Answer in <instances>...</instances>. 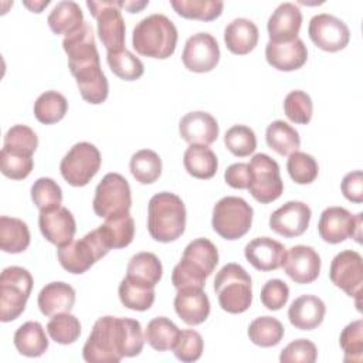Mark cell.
Returning <instances> with one entry per match:
<instances>
[{"instance_id":"1","label":"cell","mask_w":363,"mask_h":363,"mask_svg":"<svg viewBox=\"0 0 363 363\" xmlns=\"http://www.w3.org/2000/svg\"><path fill=\"white\" fill-rule=\"evenodd\" d=\"M145 345L142 326L136 319L102 316L82 347V357L88 363H119L123 357L140 354Z\"/></svg>"},{"instance_id":"2","label":"cell","mask_w":363,"mask_h":363,"mask_svg":"<svg viewBox=\"0 0 363 363\" xmlns=\"http://www.w3.org/2000/svg\"><path fill=\"white\" fill-rule=\"evenodd\" d=\"M218 264L217 247L208 238H196L190 241L179 264L173 268L172 284L176 289L203 288L206 279L213 274Z\"/></svg>"},{"instance_id":"3","label":"cell","mask_w":363,"mask_h":363,"mask_svg":"<svg viewBox=\"0 0 363 363\" xmlns=\"http://www.w3.org/2000/svg\"><path fill=\"white\" fill-rule=\"evenodd\" d=\"M177 28L164 14L155 13L142 18L133 28L132 45L143 57L166 60L177 45Z\"/></svg>"},{"instance_id":"4","label":"cell","mask_w":363,"mask_h":363,"mask_svg":"<svg viewBox=\"0 0 363 363\" xmlns=\"http://www.w3.org/2000/svg\"><path fill=\"white\" fill-rule=\"evenodd\" d=\"M186 230V206L170 191L152 196L147 204V231L159 242H172Z\"/></svg>"},{"instance_id":"5","label":"cell","mask_w":363,"mask_h":363,"mask_svg":"<svg viewBox=\"0 0 363 363\" xmlns=\"http://www.w3.org/2000/svg\"><path fill=\"white\" fill-rule=\"evenodd\" d=\"M214 292L223 311L242 313L252 302L251 277L241 265L228 262L216 274Z\"/></svg>"},{"instance_id":"6","label":"cell","mask_w":363,"mask_h":363,"mask_svg":"<svg viewBox=\"0 0 363 363\" xmlns=\"http://www.w3.org/2000/svg\"><path fill=\"white\" fill-rule=\"evenodd\" d=\"M33 289L31 274L17 265L7 267L0 275V319L1 322L16 320L26 309Z\"/></svg>"},{"instance_id":"7","label":"cell","mask_w":363,"mask_h":363,"mask_svg":"<svg viewBox=\"0 0 363 363\" xmlns=\"http://www.w3.org/2000/svg\"><path fill=\"white\" fill-rule=\"evenodd\" d=\"M254 210L241 197L227 196L213 207V230L224 240H238L245 235L252 224Z\"/></svg>"},{"instance_id":"8","label":"cell","mask_w":363,"mask_h":363,"mask_svg":"<svg viewBox=\"0 0 363 363\" xmlns=\"http://www.w3.org/2000/svg\"><path fill=\"white\" fill-rule=\"evenodd\" d=\"M109 252L98 228L89 231L82 238L58 247L57 257L61 267L71 274L86 272L98 259Z\"/></svg>"},{"instance_id":"9","label":"cell","mask_w":363,"mask_h":363,"mask_svg":"<svg viewBox=\"0 0 363 363\" xmlns=\"http://www.w3.org/2000/svg\"><path fill=\"white\" fill-rule=\"evenodd\" d=\"M132 206L130 186L119 173H106L95 189L94 213L101 218L129 213Z\"/></svg>"},{"instance_id":"10","label":"cell","mask_w":363,"mask_h":363,"mask_svg":"<svg viewBox=\"0 0 363 363\" xmlns=\"http://www.w3.org/2000/svg\"><path fill=\"white\" fill-rule=\"evenodd\" d=\"M101 153L89 142L75 143L60 163V172L64 180L74 186H86L101 167Z\"/></svg>"},{"instance_id":"11","label":"cell","mask_w":363,"mask_h":363,"mask_svg":"<svg viewBox=\"0 0 363 363\" xmlns=\"http://www.w3.org/2000/svg\"><path fill=\"white\" fill-rule=\"evenodd\" d=\"M91 16L96 20V30L99 40L106 51H118L125 48V20L121 13L119 1H86Z\"/></svg>"},{"instance_id":"12","label":"cell","mask_w":363,"mask_h":363,"mask_svg":"<svg viewBox=\"0 0 363 363\" xmlns=\"http://www.w3.org/2000/svg\"><path fill=\"white\" fill-rule=\"evenodd\" d=\"M251 167V183L248 190L251 196L262 204H268L281 197L284 182L279 174L278 163L265 153H257L248 163Z\"/></svg>"},{"instance_id":"13","label":"cell","mask_w":363,"mask_h":363,"mask_svg":"<svg viewBox=\"0 0 363 363\" xmlns=\"http://www.w3.org/2000/svg\"><path fill=\"white\" fill-rule=\"evenodd\" d=\"M362 218L363 213L353 216L345 207H328L319 217L318 233L329 244H339L349 237L354 238L356 242H362Z\"/></svg>"},{"instance_id":"14","label":"cell","mask_w":363,"mask_h":363,"mask_svg":"<svg viewBox=\"0 0 363 363\" xmlns=\"http://www.w3.org/2000/svg\"><path fill=\"white\" fill-rule=\"evenodd\" d=\"M308 34L318 48L328 52L343 50L350 40V30L346 23L328 13H320L311 18Z\"/></svg>"},{"instance_id":"15","label":"cell","mask_w":363,"mask_h":363,"mask_svg":"<svg viewBox=\"0 0 363 363\" xmlns=\"http://www.w3.org/2000/svg\"><path fill=\"white\" fill-rule=\"evenodd\" d=\"M329 278L335 286L359 301L363 284L362 255L353 250H345L336 254L330 262Z\"/></svg>"},{"instance_id":"16","label":"cell","mask_w":363,"mask_h":363,"mask_svg":"<svg viewBox=\"0 0 363 363\" xmlns=\"http://www.w3.org/2000/svg\"><path fill=\"white\" fill-rule=\"evenodd\" d=\"M183 65L191 72H210L220 61V47L210 33H196L187 38L183 52Z\"/></svg>"},{"instance_id":"17","label":"cell","mask_w":363,"mask_h":363,"mask_svg":"<svg viewBox=\"0 0 363 363\" xmlns=\"http://www.w3.org/2000/svg\"><path fill=\"white\" fill-rule=\"evenodd\" d=\"M312 211L302 201H288L269 216V228L285 237L294 238L302 235L309 227Z\"/></svg>"},{"instance_id":"18","label":"cell","mask_w":363,"mask_h":363,"mask_svg":"<svg viewBox=\"0 0 363 363\" xmlns=\"http://www.w3.org/2000/svg\"><path fill=\"white\" fill-rule=\"evenodd\" d=\"M38 227L43 237L57 247L69 244L77 231L72 213L62 206L51 210H41L38 216Z\"/></svg>"},{"instance_id":"19","label":"cell","mask_w":363,"mask_h":363,"mask_svg":"<svg viewBox=\"0 0 363 363\" xmlns=\"http://www.w3.org/2000/svg\"><path fill=\"white\" fill-rule=\"evenodd\" d=\"M320 257L309 245H294L286 251L284 259L285 274L296 284H311L320 272Z\"/></svg>"},{"instance_id":"20","label":"cell","mask_w":363,"mask_h":363,"mask_svg":"<svg viewBox=\"0 0 363 363\" xmlns=\"http://www.w3.org/2000/svg\"><path fill=\"white\" fill-rule=\"evenodd\" d=\"M69 71L77 81V86L84 101L92 105H99L106 101L109 85L101 68V61L78 65L69 68Z\"/></svg>"},{"instance_id":"21","label":"cell","mask_w":363,"mask_h":363,"mask_svg":"<svg viewBox=\"0 0 363 363\" xmlns=\"http://www.w3.org/2000/svg\"><path fill=\"white\" fill-rule=\"evenodd\" d=\"M286 248L269 237H257L244 248L245 259L258 271H275L282 267Z\"/></svg>"},{"instance_id":"22","label":"cell","mask_w":363,"mask_h":363,"mask_svg":"<svg viewBox=\"0 0 363 363\" xmlns=\"http://www.w3.org/2000/svg\"><path fill=\"white\" fill-rule=\"evenodd\" d=\"M216 118L204 111L189 112L179 122V133L190 145H211L218 138Z\"/></svg>"},{"instance_id":"23","label":"cell","mask_w":363,"mask_h":363,"mask_svg":"<svg viewBox=\"0 0 363 363\" xmlns=\"http://www.w3.org/2000/svg\"><path fill=\"white\" fill-rule=\"evenodd\" d=\"M265 58L275 69L288 72L305 65L308 60V50L299 37L286 43L268 41L265 45Z\"/></svg>"},{"instance_id":"24","label":"cell","mask_w":363,"mask_h":363,"mask_svg":"<svg viewBox=\"0 0 363 363\" xmlns=\"http://www.w3.org/2000/svg\"><path fill=\"white\" fill-rule=\"evenodd\" d=\"M302 26L301 9L294 3H281L269 16L267 30L269 41L286 43L298 37Z\"/></svg>"},{"instance_id":"25","label":"cell","mask_w":363,"mask_h":363,"mask_svg":"<svg viewBox=\"0 0 363 363\" xmlns=\"http://www.w3.org/2000/svg\"><path fill=\"white\" fill-rule=\"evenodd\" d=\"M177 316L187 325L203 323L210 315V301L203 288H182L173 301Z\"/></svg>"},{"instance_id":"26","label":"cell","mask_w":363,"mask_h":363,"mask_svg":"<svg viewBox=\"0 0 363 363\" xmlns=\"http://www.w3.org/2000/svg\"><path fill=\"white\" fill-rule=\"evenodd\" d=\"M62 48L68 55V68L99 61L94 31L86 21L78 30L64 37Z\"/></svg>"},{"instance_id":"27","label":"cell","mask_w":363,"mask_h":363,"mask_svg":"<svg viewBox=\"0 0 363 363\" xmlns=\"http://www.w3.org/2000/svg\"><path fill=\"white\" fill-rule=\"evenodd\" d=\"M325 302L315 295H301L292 301L288 309V319L299 330L316 329L325 318Z\"/></svg>"},{"instance_id":"28","label":"cell","mask_w":363,"mask_h":363,"mask_svg":"<svg viewBox=\"0 0 363 363\" xmlns=\"http://www.w3.org/2000/svg\"><path fill=\"white\" fill-rule=\"evenodd\" d=\"M258 27L254 21L238 17L228 23L224 28V43L230 52L245 55L251 52L258 43Z\"/></svg>"},{"instance_id":"29","label":"cell","mask_w":363,"mask_h":363,"mask_svg":"<svg viewBox=\"0 0 363 363\" xmlns=\"http://www.w3.org/2000/svg\"><path fill=\"white\" fill-rule=\"evenodd\" d=\"M37 303L44 316L69 312L75 303V291L65 282H50L40 291Z\"/></svg>"},{"instance_id":"30","label":"cell","mask_w":363,"mask_h":363,"mask_svg":"<svg viewBox=\"0 0 363 363\" xmlns=\"http://www.w3.org/2000/svg\"><path fill=\"white\" fill-rule=\"evenodd\" d=\"M17 352L27 357H38L48 349V337L40 322L28 320L23 323L13 336Z\"/></svg>"},{"instance_id":"31","label":"cell","mask_w":363,"mask_h":363,"mask_svg":"<svg viewBox=\"0 0 363 363\" xmlns=\"http://www.w3.org/2000/svg\"><path fill=\"white\" fill-rule=\"evenodd\" d=\"M48 27L57 35H68L78 30L84 23V13L78 3L71 0L58 1L47 17Z\"/></svg>"},{"instance_id":"32","label":"cell","mask_w":363,"mask_h":363,"mask_svg":"<svg viewBox=\"0 0 363 363\" xmlns=\"http://www.w3.org/2000/svg\"><path fill=\"white\" fill-rule=\"evenodd\" d=\"M183 164L190 176L206 180L217 173L218 160L208 146L190 145L183 155Z\"/></svg>"},{"instance_id":"33","label":"cell","mask_w":363,"mask_h":363,"mask_svg":"<svg viewBox=\"0 0 363 363\" xmlns=\"http://www.w3.org/2000/svg\"><path fill=\"white\" fill-rule=\"evenodd\" d=\"M98 230L109 250L125 248L133 240L135 221L129 213L112 216L105 218V223L99 225Z\"/></svg>"},{"instance_id":"34","label":"cell","mask_w":363,"mask_h":363,"mask_svg":"<svg viewBox=\"0 0 363 363\" xmlns=\"http://www.w3.org/2000/svg\"><path fill=\"white\" fill-rule=\"evenodd\" d=\"M163 275V267L160 259L153 252H138L135 254L126 267V277L155 288Z\"/></svg>"},{"instance_id":"35","label":"cell","mask_w":363,"mask_h":363,"mask_svg":"<svg viewBox=\"0 0 363 363\" xmlns=\"http://www.w3.org/2000/svg\"><path fill=\"white\" fill-rule=\"evenodd\" d=\"M27 224L16 217H0V248L9 254H20L30 245Z\"/></svg>"},{"instance_id":"36","label":"cell","mask_w":363,"mask_h":363,"mask_svg":"<svg viewBox=\"0 0 363 363\" xmlns=\"http://www.w3.org/2000/svg\"><path fill=\"white\" fill-rule=\"evenodd\" d=\"M265 142L269 149L281 156H289L301 146L298 130L289 123L278 119L268 125L265 132Z\"/></svg>"},{"instance_id":"37","label":"cell","mask_w":363,"mask_h":363,"mask_svg":"<svg viewBox=\"0 0 363 363\" xmlns=\"http://www.w3.org/2000/svg\"><path fill=\"white\" fill-rule=\"evenodd\" d=\"M180 335V329L166 316L153 318L145 329V342L157 352L174 347Z\"/></svg>"},{"instance_id":"38","label":"cell","mask_w":363,"mask_h":363,"mask_svg":"<svg viewBox=\"0 0 363 363\" xmlns=\"http://www.w3.org/2000/svg\"><path fill=\"white\" fill-rule=\"evenodd\" d=\"M122 305L132 311H147L155 302V288L125 277L118 288Z\"/></svg>"},{"instance_id":"39","label":"cell","mask_w":363,"mask_h":363,"mask_svg":"<svg viewBox=\"0 0 363 363\" xmlns=\"http://www.w3.org/2000/svg\"><path fill=\"white\" fill-rule=\"evenodd\" d=\"M170 6L179 16L200 21L216 20L224 9L221 0H172Z\"/></svg>"},{"instance_id":"40","label":"cell","mask_w":363,"mask_h":363,"mask_svg":"<svg viewBox=\"0 0 363 363\" xmlns=\"http://www.w3.org/2000/svg\"><path fill=\"white\" fill-rule=\"evenodd\" d=\"M129 169L136 182L152 184L162 174V159L152 149H140L132 155Z\"/></svg>"},{"instance_id":"41","label":"cell","mask_w":363,"mask_h":363,"mask_svg":"<svg viewBox=\"0 0 363 363\" xmlns=\"http://www.w3.org/2000/svg\"><path fill=\"white\" fill-rule=\"evenodd\" d=\"M67 111V98L57 91H45L34 102V116L44 125L60 122L65 116Z\"/></svg>"},{"instance_id":"42","label":"cell","mask_w":363,"mask_h":363,"mask_svg":"<svg viewBox=\"0 0 363 363\" xmlns=\"http://www.w3.org/2000/svg\"><path fill=\"white\" fill-rule=\"evenodd\" d=\"M247 333L254 345L261 347H272L282 340L285 329L277 318L259 316L250 323Z\"/></svg>"},{"instance_id":"43","label":"cell","mask_w":363,"mask_h":363,"mask_svg":"<svg viewBox=\"0 0 363 363\" xmlns=\"http://www.w3.org/2000/svg\"><path fill=\"white\" fill-rule=\"evenodd\" d=\"M106 62L111 71L118 78L125 81H136L145 72L143 62L126 48L118 51H106Z\"/></svg>"},{"instance_id":"44","label":"cell","mask_w":363,"mask_h":363,"mask_svg":"<svg viewBox=\"0 0 363 363\" xmlns=\"http://www.w3.org/2000/svg\"><path fill=\"white\" fill-rule=\"evenodd\" d=\"M37 146L38 138L30 126L14 125L4 135L3 149L10 153L33 157L34 152L37 150Z\"/></svg>"},{"instance_id":"45","label":"cell","mask_w":363,"mask_h":363,"mask_svg":"<svg viewBox=\"0 0 363 363\" xmlns=\"http://www.w3.org/2000/svg\"><path fill=\"white\" fill-rule=\"evenodd\" d=\"M47 332L55 343L71 345L77 342L81 335V323L72 313L62 312L51 316L47 323Z\"/></svg>"},{"instance_id":"46","label":"cell","mask_w":363,"mask_h":363,"mask_svg":"<svg viewBox=\"0 0 363 363\" xmlns=\"http://www.w3.org/2000/svg\"><path fill=\"white\" fill-rule=\"evenodd\" d=\"M339 345L343 349L345 363H360L363 359V320L357 319L345 326Z\"/></svg>"},{"instance_id":"47","label":"cell","mask_w":363,"mask_h":363,"mask_svg":"<svg viewBox=\"0 0 363 363\" xmlns=\"http://www.w3.org/2000/svg\"><path fill=\"white\" fill-rule=\"evenodd\" d=\"M286 170L289 177L298 184L312 183L319 173V166L316 159L305 152H294L289 155L286 162Z\"/></svg>"},{"instance_id":"48","label":"cell","mask_w":363,"mask_h":363,"mask_svg":"<svg viewBox=\"0 0 363 363\" xmlns=\"http://www.w3.org/2000/svg\"><path fill=\"white\" fill-rule=\"evenodd\" d=\"M31 200L40 211L57 208L62 201V190L51 177H40L31 186Z\"/></svg>"},{"instance_id":"49","label":"cell","mask_w":363,"mask_h":363,"mask_svg":"<svg viewBox=\"0 0 363 363\" xmlns=\"http://www.w3.org/2000/svg\"><path fill=\"white\" fill-rule=\"evenodd\" d=\"M224 145L234 156L245 157L257 149V136L251 128L234 125L224 133Z\"/></svg>"},{"instance_id":"50","label":"cell","mask_w":363,"mask_h":363,"mask_svg":"<svg viewBox=\"0 0 363 363\" xmlns=\"http://www.w3.org/2000/svg\"><path fill=\"white\" fill-rule=\"evenodd\" d=\"M284 112L286 118L294 123H309L313 113V104L311 96L301 89L291 91L284 99Z\"/></svg>"},{"instance_id":"51","label":"cell","mask_w":363,"mask_h":363,"mask_svg":"<svg viewBox=\"0 0 363 363\" xmlns=\"http://www.w3.org/2000/svg\"><path fill=\"white\" fill-rule=\"evenodd\" d=\"M203 349H204V342L201 335L197 330L186 329V330H180L179 339L172 350L180 362L191 363L201 357Z\"/></svg>"},{"instance_id":"52","label":"cell","mask_w":363,"mask_h":363,"mask_svg":"<svg viewBox=\"0 0 363 363\" xmlns=\"http://www.w3.org/2000/svg\"><path fill=\"white\" fill-rule=\"evenodd\" d=\"M34 167L33 157L20 156L10 153L4 149L0 152V170L1 173L13 180H23L26 179Z\"/></svg>"},{"instance_id":"53","label":"cell","mask_w":363,"mask_h":363,"mask_svg":"<svg viewBox=\"0 0 363 363\" xmlns=\"http://www.w3.org/2000/svg\"><path fill=\"white\" fill-rule=\"evenodd\" d=\"M318 357V349L309 339H296L286 345L279 354L281 363H313Z\"/></svg>"},{"instance_id":"54","label":"cell","mask_w":363,"mask_h":363,"mask_svg":"<svg viewBox=\"0 0 363 363\" xmlns=\"http://www.w3.org/2000/svg\"><path fill=\"white\" fill-rule=\"evenodd\" d=\"M262 305L269 311H279L284 308L289 298V288L282 279H269L264 284L259 294Z\"/></svg>"},{"instance_id":"55","label":"cell","mask_w":363,"mask_h":363,"mask_svg":"<svg viewBox=\"0 0 363 363\" xmlns=\"http://www.w3.org/2000/svg\"><path fill=\"white\" fill-rule=\"evenodd\" d=\"M251 167L248 163H233L224 172L225 183L233 189H248L251 183Z\"/></svg>"},{"instance_id":"56","label":"cell","mask_w":363,"mask_h":363,"mask_svg":"<svg viewBox=\"0 0 363 363\" xmlns=\"http://www.w3.org/2000/svg\"><path fill=\"white\" fill-rule=\"evenodd\" d=\"M340 190L343 196L356 204L363 201V174L362 170H354L347 173L340 183Z\"/></svg>"},{"instance_id":"57","label":"cell","mask_w":363,"mask_h":363,"mask_svg":"<svg viewBox=\"0 0 363 363\" xmlns=\"http://www.w3.org/2000/svg\"><path fill=\"white\" fill-rule=\"evenodd\" d=\"M149 4V1H119V7L128 10L129 13H139L142 9H145Z\"/></svg>"},{"instance_id":"58","label":"cell","mask_w":363,"mask_h":363,"mask_svg":"<svg viewBox=\"0 0 363 363\" xmlns=\"http://www.w3.org/2000/svg\"><path fill=\"white\" fill-rule=\"evenodd\" d=\"M50 4V0H45V1H34V3H30V1H24V6L28 7L33 13H41V10L44 7H47Z\"/></svg>"}]
</instances>
